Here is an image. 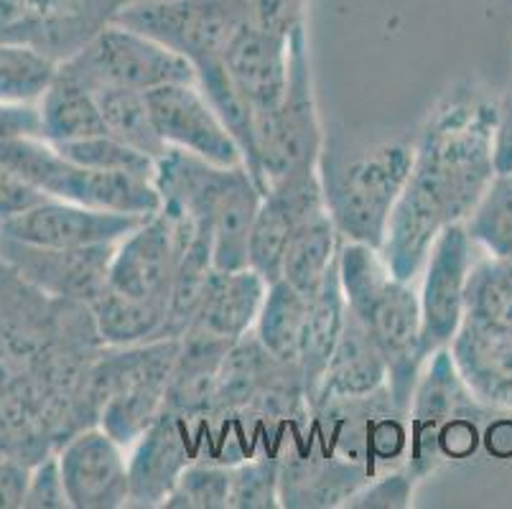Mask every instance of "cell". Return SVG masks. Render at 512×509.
<instances>
[{
    "label": "cell",
    "instance_id": "1",
    "mask_svg": "<svg viewBox=\"0 0 512 509\" xmlns=\"http://www.w3.org/2000/svg\"><path fill=\"white\" fill-rule=\"evenodd\" d=\"M497 100L474 82H456L436 100L413 138L408 184L390 217L380 247L398 278L421 275L436 237L467 222L495 168Z\"/></svg>",
    "mask_w": 512,
    "mask_h": 509
},
{
    "label": "cell",
    "instance_id": "2",
    "mask_svg": "<svg viewBox=\"0 0 512 509\" xmlns=\"http://www.w3.org/2000/svg\"><path fill=\"white\" fill-rule=\"evenodd\" d=\"M337 265L347 308L370 331L388 362L390 398L411 410L413 392L428 362L416 286L398 278L377 247L362 242L342 240Z\"/></svg>",
    "mask_w": 512,
    "mask_h": 509
},
{
    "label": "cell",
    "instance_id": "3",
    "mask_svg": "<svg viewBox=\"0 0 512 509\" xmlns=\"http://www.w3.org/2000/svg\"><path fill=\"white\" fill-rule=\"evenodd\" d=\"M153 184L161 204L179 209L194 232L209 242L214 270L248 268L250 230L263 189L245 163L217 166L169 148L156 161Z\"/></svg>",
    "mask_w": 512,
    "mask_h": 509
},
{
    "label": "cell",
    "instance_id": "4",
    "mask_svg": "<svg viewBox=\"0 0 512 509\" xmlns=\"http://www.w3.org/2000/svg\"><path fill=\"white\" fill-rule=\"evenodd\" d=\"M413 166V140H385L344 156L324 143L319 176L342 240L383 247L390 217Z\"/></svg>",
    "mask_w": 512,
    "mask_h": 509
},
{
    "label": "cell",
    "instance_id": "5",
    "mask_svg": "<svg viewBox=\"0 0 512 509\" xmlns=\"http://www.w3.org/2000/svg\"><path fill=\"white\" fill-rule=\"evenodd\" d=\"M176 352L179 339L102 347L90 377L97 426L105 428L120 446H133L164 413Z\"/></svg>",
    "mask_w": 512,
    "mask_h": 509
},
{
    "label": "cell",
    "instance_id": "6",
    "mask_svg": "<svg viewBox=\"0 0 512 509\" xmlns=\"http://www.w3.org/2000/svg\"><path fill=\"white\" fill-rule=\"evenodd\" d=\"M0 163L13 168L49 199L133 217H151L161 209V194L153 179L77 166L44 138L0 140Z\"/></svg>",
    "mask_w": 512,
    "mask_h": 509
},
{
    "label": "cell",
    "instance_id": "7",
    "mask_svg": "<svg viewBox=\"0 0 512 509\" xmlns=\"http://www.w3.org/2000/svg\"><path fill=\"white\" fill-rule=\"evenodd\" d=\"M319 107L311 77L309 34L299 31L291 44V79L281 105L255 120L253 153L245 163L260 189L286 176L293 168L319 163L324 151Z\"/></svg>",
    "mask_w": 512,
    "mask_h": 509
},
{
    "label": "cell",
    "instance_id": "8",
    "mask_svg": "<svg viewBox=\"0 0 512 509\" xmlns=\"http://www.w3.org/2000/svg\"><path fill=\"white\" fill-rule=\"evenodd\" d=\"M59 72L92 92L107 87L151 92L164 84L197 82L184 56L118 21L107 23L77 54L59 62Z\"/></svg>",
    "mask_w": 512,
    "mask_h": 509
},
{
    "label": "cell",
    "instance_id": "9",
    "mask_svg": "<svg viewBox=\"0 0 512 509\" xmlns=\"http://www.w3.org/2000/svg\"><path fill=\"white\" fill-rule=\"evenodd\" d=\"M113 21L169 46L192 64L194 74L220 67L237 31L248 26L245 0H136Z\"/></svg>",
    "mask_w": 512,
    "mask_h": 509
},
{
    "label": "cell",
    "instance_id": "10",
    "mask_svg": "<svg viewBox=\"0 0 512 509\" xmlns=\"http://www.w3.org/2000/svg\"><path fill=\"white\" fill-rule=\"evenodd\" d=\"M194 227L179 209L161 204L136 230L118 242L107 286L133 298L171 301L181 255L192 242Z\"/></svg>",
    "mask_w": 512,
    "mask_h": 509
},
{
    "label": "cell",
    "instance_id": "11",
    "mask_svg": "<svg viewBox=\"0 0 512 509\" xmlns=\"http://www.w3.org/2000/svg\"><path fill=\"white\" fill-rule=\"evenodd\" d=\"M118 11L120 0H0V41L31 44L64 62Z\"/></svg>",
    "mask_w": 512,
    "mask_h": 509
},
{
    "label": "cell",
    "instance_id": "12",
    "mask_svg": "<svg viewBox=\"0 0 512 509\" xmlns=\"http://www.w3.org/2000/svg\"><path fill=\"white\" fill-rule=\"evenodd\" d=\"M474 265V240L467 224H451L436 237L421 270L423 347L428 357L446 349L467 316V283Z\"/></svg>",
    "mask_w": 512,
    "mask_h": 509
},
{
    "label": "cell",
    "instance_id": "13",
    "mask_svg": "<svg viewBox=\"0 0 512 509\" xmlns=\"http://www.w3.org/2000/svg\"><path fill=\"white\" fill-rule=\"evenodd\" d=\"M327 209L321 186L319 163L293 168L263 191L253 230H250L248 265L258 270L268 283L281 278L283 255L288 240L299 224Z\"/></svg>",
    "mask_w": 512,
    "mask_h": 509
},
{
    "label": "cell",
    "instance_id": "14",
    "mask_svg": "<svg viewBox=\"0 0 512 509\" xmlns=\"http://www.w3.org/2000/svg\"><path fill=\"white\" fill-rule=\"evenodd\" d=\"M197 459H202L199 420L164 410L130 446V504L136 509L164 507L166 497Z\"/></svg>",
    "mask_w": 512,
    "mask_h": 509
},
{
    "label": "cell",
    "instance_id": "15",
    "mask_svg": "<svg viewBox=\"0 0 512 509\" xmlns=\"http://www.w3.org/2000/svg\"><path fill=\"white\" fill-rule=\"evenodd\" d=\"M115 247L118 242L95 247H36L0 235V260L46 296L90 306L107 286Z\"/></svg>",
    "mask_w": 512,
    "mask_h": 509
},
{
    "label": "cell",
    "instance_id": "16",
    "mask_svg": "<svg viewBox=\"0 0 512 509\" xmlns=\"http://www.w3.org/2000/svg\"><path fill=\"white\" fill-rule=\"evenodd\" d=\"M153 123L169 148L217 166H240L242 151L197 82L164 84L146 92Z\"/></svg>",
    "mask_w": 512,
    "mask_h": 509
},
{
    "label": "cell",
    "instance_id": "17",
    "mask_svg": "<svg viewBox=\"0 0 512 509\" xmlns=\"http://www.w3.org/2000/svg\"><path fill=\"white\" fill-rule=\"evenodd\" d=\"M125 451L128 448L100 426L82 428L59 446V469L74 509L128 507L130 471Z\"/></svg>",
    "mask_w": 512,
    "mask_h": 509
},
{
    "label": "cell",
    "instance_id": "18",
    "mask_svg": "<svg viewBox=\"0 0 512 509\" xmlns=\"http://www.w3.org/2000/svg\"><path fill=\"white\" fill-rule=\"evenodd\" d=\"M146 217L102 212L82 204L46 199L39 207L0 224V235L36 247H95L128 237Z\"/></svg>",
    "mask_w": 512,
    "mask_h": 509
},
{
    "label": "cell",
    "instance_id": "19",
    "mask_svg": "<svg viewBox=\"0 0 512 509\" xmlns=\"http://www.w3.org/2000/svg\"><path fill=\"white\" fill-rule=\"evenodd\" d=\"M454 370L484 408L512 413V329L510 326L464 316L449 347Z\"/></svg>",
    "mask_w": 512,
    "mask_h": 509
},
{
    "label": "cell",
    "instance_id": "20",
    "mask_svg": "<svg viewBox=\"0 0 512 509\" xmlns=\"http://www.w3.org/2000/svg\"><path fill=\"white\" fill-rule=\"evenodd\" d=\"M291 44L293 36L288 39L245 26L222 56V67L232 87L253 110V133L255 120L276 110L286 95L291 79Z\"/></svg>",
    "mask_w": 512,
    "mask_h": 509
},
{
    "label": "cell",
    "instance_id": "21",
    "mask_svg": "<svg viewBox=\"0 0 512 509\" xmlns=\"http://www.w3.org/2000/svg\"><path fill=\"white\" fill-rule=\"evenodd\" d=\"M268 286L271 283L250 265L237 270H214L186 331H202L222 342H240L242 336L255 329Z\"/></svg>",
    "mask_w": 512,
    "mask_h": 509
},
{
    "label": "cell",
    "instance_id": "22",
    "mask_svg": "<svg viewBox=\"0 0 512 509\" xmlns=\"http://www.w3.org/2000/svg\"><path fill=\"white\" fill-rule=\"evenodd\" d=\"M383 387H388V362L370 331L347 308L339 342L309 403L365 398Z\"/></svg>",
    "mask_w": 512,
    "mask_h": 509
},
{
    "label": "cell",
    "instance_id": "23",
    "mask_svg": "<svg viewBox=\"0 0 512 509\" xmlns=\"http://www.w3.org/2000/svg\"><path fill=\"white\" fill-rule=\"evenodd\" d=\"M230 347L232 342H222L217 336L186 331L179 339L164 410L202 420L212 410L217 380Z\"/></svg>",
    "mask_w": 512,
    "mask_h": 509
},
{
    "label": "cell",
    "instance_id": "24",
    "mask_svg": "<svg viewBox=\"0 0 512 509\" xmlns=\"http://www.w3.org/2000/svg\"><path fill=\"white\" fill-rule=\"evenodd\" d=\"M90 311L107 347H136L171 339V301L166 298H133L105 286L90 303Z\"/></svg>",
    "mask_w": 512,
    "mask_h": 509
},
{
    "label": "cell",
    "instance_id": "25",
    "mask_svg": "<svg viewBox=\"0 0 512 509\" xmlns=\"http://www.w3.org/2000/svg\"><path fill=\"white\" fill-rule=\"evenodd\" d=\"M347 321V298L339 280V265H334L321 280L319 288L309 296V308H306L304 339H301L299 370L304 377L306 395H314L321 375L327 370L329 357L339 342V334Z\"/></svg>",
    "mask_w": 512,
    "mask_h": 509
},
{
    "label": "cell",
    "instance_id": "26",
    "mask_svg": "<svg viewBox=\"0 0 512 509\" xmlns=\"http://www.w3.org/2000/svg\"><path fill=\"white\" fill-rule=\"evenodd\" d=\"M339 245H342V235L337 224L329 209H321L304 224H299V230L288 240L281 278L293 288H299L304 296H311L321 280L327 278L329 270L337 265Z\"/></svg>",
    "mask_w": 512,
    "mask_h": 509
},
{
    "label": "cell",
    "instance_id": "27",
    "mask_svg": "<svg viewBox=\"0 0 512 509\" xmlns=\"http://www.w3.org/2000/svg\"><path fill=\"white\" fill-rule=\"evenodd\" d=\"M41 138L49 143L107 133L95 92L57 69V77L39 102Z\"/></svg>",
    "mask_w": 512,
    "mask_h": 509
},
{
    "label": "cell",
    "instance_id": "28",
    "mask_svg": "<svg viewBox=\"0 0 512 509\" xmlns=\"http://www.w3.org/2000/svg\"><path fill=\"white\" fill-rule=\"evenodd\" d=\"M306 308H309V296H304L299 288H293L283 278L273 280L253 329L260 347L281 362L299 364Z\"/></svg>",
    "mask_w": 512,
    "mask_h": 509
},
{
    "label": "cell",
    "instance_id": "29",
    "mask_svg": "<svg viewBox=\"0 0 512 509\" xmlns=\"http://www.w3.org/2000/svg\"><path fill=\"white\" fill-rule=\"evenodd\" d=\"M95 97L107 133L133 146L136 151L151 156L153 161H158L169 151L164 138L158 135L156 123H153L146 92L107 87V90H97Z\"/></svg>",
    "mask_w": 512,
    "mask_h": 509
},
{
    "label": "cell",
    "instance_id": "30",
    "mask_svg": "<svg viewBox=\"0 0 512 509\" xmlns=\"http://www.w3.org/2000/svg\"><path fill=\"white\" fill-rule=\"evenodd\" d=\"M57 69V59L36 46L0 41V102L39 105Z\"/></svg>",
    "mask_w": 512,
    "mask_h": 509
},
{
    "label": "cell",
    "instance_id": "31",
    "mask_svg": "<svg viewBox=\"0 0 512 509\" xmlns=\"http://www.w3.org/2000/svg\"><path fill=\"white\" fill-rule=\"evenodd\" d=\"M467 230L487 255L512 260V174H497L469 214Z\"/></svg>",
    "mask_w": 512,
    "mask_h": 509
},
{
    "label": "cell",
    "instance_id": "32",
    "mask_svg": "<svg viewBox=\"0 0 512 509\" xmlns=\"http://www.w3.org/2000/svg\"><path fill=\"white\" fill-rule=\"evenodd\" d=\"M467 316L512 329V260L497 255L474 260L467 283Z\"/></svg>",
    "mask_w": 512,
    "mask_h": 509
},
{
    "label": "cell",
    "instance_id": "33",
    "mask_svg": "<svg viewBox=\"0 0 512 509\" xmlns=\"http://www.w3.org/2000/svg\"><path fill=\"white\" fill-rule=\"evenodd\" d=\"M51 146L77 166L92 168V171H123V174L146 176V179L156 176V161L151 156L136 151L110 133L67 140V143H51Z\"/></svg>",
    "mask_w": 512,
    "mask_h": 509
},
{
    "label": "cell",
    "instance_id": "34",
    "mask_svg": "<svg viewBox=\"0 0 512 509\" xmlns=\"http://www.w3.org/2000/svg\"><path fill=\"white\" fill-rule=\"evenodd\" d=\"M281 507V461L278 454H260L232 464L230 509Z\"/></svg>",
    "mask_w": 512,
    "mask_h": 509
},
{
    "label": "cell",
    "instance_id": "35",
    "mask_svg": "<svg viewBox=\"0 0 512 509\" xmlns=\"http://www.w3.org/2000/svg\"><path fill=\"white\" fill-rule=\"evenodd\" d=\"M232 466L197 459L179 476L164 509H230Z\"/></svg>",
    "mask_w": 512,
    "mask_h": 509
},
{
    "label": "cell",
    "instance_id": "36",
    "mask_svg": "<svg viewBox=\"0 0 512 509\" xmlns=\"http://www.w3.org/2000/svg\"><path fill=\"white\" fill-rule=\"evenodd\" d=\"M423 479L411 466H398L385 474L375 476L362 484L352 497L347 499V509H408L413 507V497Z\"/></svg>",
    "mask_w": 512,
    "mask_h": 509
},
{
    "label": "cell",
    "instance_id": "37",
    "mask_svg": "<svg viewBox=\"0 0 512 509\" xmlns=\"http://www.w3.org/2000/svg\"><path fill=\"white\" fill-rule=\"evenodd\" d=\"M309 0H245L248 28L265 34L296 36L306 28Z\"/></svg>",
    "mask_w": 512,
    "mask_h": 509
},
{
    "label": "cell",
    "instance_id": "38",
    "mask_svg": "<svg viewBox=\"0 0 512 509\" xmlns=\"http://www.w3.org/2000/svg\"><path fill=\"white\" fill-rule=\"evenodd\" d=\"M69 504L67 487H64L62 469H59L57 454L44 456L31 466L29 487L23 497V509H67Z\"/></svg>",
    "mask_w": 512,
    "mask_h": 509
},
{
    "label": "cell",
    "instance_id": "39",
    "mask_svg": "<svg viewBox=\"0 0 512 509\" xmlns=\"http://www.w3.org/2000/svg\"><path fill=\"white\" fill-rule=\"evenodd\" d=\"M49 196L36 189L34 184L18 176L13 168L0 163V224L8 219H16L26 214L29 209L39 207Z\"/></svg>",
    "mask_w": 512,
    "mask_h": 509
},
{
    "label": "cell",
    "instance_id": "40",
    "mask_svg": "<svg viewBox=\"0 0 512 509\" xmlns=\"http://www.w3.org/2000/svg\"><path fill=\"white\" fill-rule=\"evenodd\" d=\"M13 138H41L39 105L0 102V140Z\"/></svg>",
    "mask_w": 512,
    "mask_h": 509
},
{
    "label": "cell",
    "instance_id": "41",
    "mask_svg": "<svg viewBox=\"0 0 512 509\" xmlns=\"http://www.w3.org/2000/svg\"><path fill=\"white\" fill-rule=\"evenodd\" d=\"M31 466L16 456H0V509L23 507Z\"/></svg>",
    "mask_w": 512,
    "mask_h": 509
},
{
    "label": "cell",
    "instance_id": "42",
    "mask_svg": "<svg viewBox=\"0 0 512 509\" xmlns=\"http://www.w3.org/2000/svg\"><path fill=\"white\" fill-rule=\"evenodd\" d=\"M495 168L497 174H512V84L497 97Z\"/></svg>",
    "mask_w": 512,
    "mask_h": 509
},
{
    "label": "cell",
    "instance_id": "43",
    "mask_svg": "<svg viewBox=\"0 0 512 509\" xmlns=\"http://www.w3.org/2000/svg\"><path fill=\"white\" fill-rule=\"evenodd\" d=\"M128 3H136V0H120V8L128 6Z\"/></svg>",
    "mask_w": 512,
    "mask_h": 509
}]
</instances>
